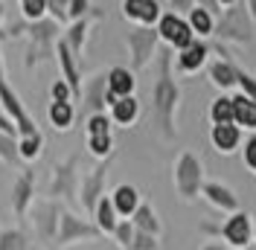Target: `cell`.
<instances>
[{
  "mask_svg": "<svg viewBox=\"0 0 256 250\" xmlns=\"http://www.w3.org/2000/svg\"><path fill=\"white\" fill-rule=\"evenodd\" d=\"M178 105H180V88L172 78V56L160 52L158 62V82L152 90V110H154V122L158 131L166 140H175L178 134Z\"/></svg>",
  "mask_w": 256,
  "mask_h": 250,
  "instance_id": "obj_1",
  "label": "cell"
},
{
  "mask_svg": "<svg viewBox=\"0 0 256 250\" xmlns=\"http://www.w3.org/2000/svg\"><path fill=\"white\" fill-rule=\"evenodd\" d=\"M212 38L222 41V44H242V47L254 44L256 24H254V18H250V12H248V6H244V0L222 9V15L216 18Z\"/></svg>",
  "mask_w": 256,
  "mask_h": 250,
  "instance_id": "obj_2",
  "label": "cell"
},
{
  "mask_svg": "<svg viewBox=\"0 0 256 250\" xmlns=\"http://www.w3.org/2000/svg\"><path fill=\"white\" fill-rule=\"evenodd\" d=\"M26 35H30L26 67H35L38 62H47L50 56H56V41L62 38V32H58V24L52 18H44V20L30 24L26 26Z\"/></svg>",
  "mask_w": 256,
  "mask_h": 250,
  "instance_id": "obj_3",
  "label": "cell"
},
{
  "mask_svg": "<svg viewBox=\"0 0 256 250\" xmlns=\"http://www.w3.org/2000/svg\"><path fill=\"white\" fill-rule=\"evenodd\" d=\"M204 186V166L192 152H180L175 160V189L180 201H195Z\"/></svg>",
  "mask_w": 256,
  "mask_h": 250,
  "instance_id": "obj_4",
  "label": "cell"
},
{
  "mask_svg": "<svg viewBox=\"0 0 256 250\" xmlns=\"http://www.w3.org/2000/svg\"><path fill=\"white\" fill-rule=\"evenodd\" d=\"M102 233L94 221L79 218L76 212H64L62 210V218H58V233H56V242L58 248H70V244H82V242H99Z\"/></svg>",
  "mask_w": 256,
  "mask_h": 250,
  "instance_id": "obj_5",
  "label": "cell"
},
{
  "mask_svg": "<svg viewBox=\"0 0 256 250\" xmlns=\"http://www.w3.org/2000/svg\"><path fill=\"white\" fill-rule=\"evenodd\" d=\"M126 44H128V52H131V70H143L152 64L154 52H158V30L154 26H134V30L126 35Z\"/></svg>",
  "mask_w": 256,
  "mask_h": 250,
  "instance_id": "obj_6",
  "label": "cell"
},
{
  "mask_svg": "<svg viewBox=\"0 0 256 250\" xmlns=\"http://www.w3.org/2000/svg\"><path fill=\"white\" fill-rule=\"evenodd\" d=\"M0 110H6L18 125V137H26V134H38V125L32 122V116L26 114L20 96L9 88L6 82V70H3V56H0Z\"/></svg>",
  "mask_w": 256,
  "mask_h": 250,
  "instance_id": "obj_7",
  "label": "cell"
},
{
  "mask_svg": "<svg viewBox=\"0 0 256 250\" xmlns=\"http://www.w3.org/2000/svg\"><path fill=\"white\" fill-rule=\"evenodd\" d=\"M158 38H160V44H166V47H172V50H186L195 41V32L190 30V20L184 15H178V12H163L158 20Z\"/></svg>",
  "mask_w": 256,
  "mask_h": 250,
  "instance_id": "obj_8",
  "label": "cell"
},
{
  "mask_svg": "<svg viewBox=\"0 0 256 250\" xmlns=\"http://www.w3.org/2000/svg\"><path fill=\"white\" fill-rule=\"evenodd\" d=\"M108 166H111V157L108 160H102L96 169H90V172L82 178L79 184V204L84 206V212L88 216H94L96 204H99V198L105 195V178H108Z\"/></svg>",
  "mask_w": 256,
  "mask_h": 250,
  "instance_id": "obj_9",
  "label": "cell"
},
{
  "mask_svg": "<svg viewBox=\"0 0 256 250\" xmlns=\"http://www.w3.org/2000/svg\"><path fill=\"white\" fill-rule=\"evenodd\" d=\"M56 62H58V70H62V78L70 84V90H73V99H82V58L73 52V50L67 47V41L58 38L56 41Z\"/></svg>",
  "mask_w": 256,
  "mask_h": 250,
  "instance_id": "obj_10",
  "label": "cell"
},
{
  "mask_svg": "<svg viewBox=\"0 0 256 250\" xmlns=\"http://www.w3.org/2000/svg\"><path fill=\"white\" fill-rule=\"evenodd\" d=\"M222 238L233 250H244L254 244V216L248 212H233L230 218L222 224Z\"/></svg>",
  "mask_w": 256,
  "mask_h": 250,
  "instance_id": "obj_11",
  "label": "cell"
},
{
  "mask_svg": "<svg viewBox=\"0 0 256 250\" xmlns=\"http://www.w3.org/2000/svg\"><path fill=\"white\" fill-rule=\"evenodd\" d=\"M32 224H35V230L41 238H47V242H56V233H58V218H62V206L47 198V201H35L32 204Z\"/></svg>",
  "mask_w": 256,
  "mask_h": 250,
  "instance_id": "obj_12",
  "label": "cell"
},
{
  "mask_svg": "<svg viewBox=\"0 0 256 250\" xmlns=\"http://www.w3.org/2000/svg\"><path fill=\"white\" fill-rule=\"evenodd\" d=\"M201 198H204L212 210H218V212H227V216L239 212V195L227 186V184H222V180H204Z\"/></svg>",
  "mask_w": 256,
  "mask_h": 250,
  "instance_id": "obj_13",
  "label": "cell"
},
{
  "mask_svg": "<svg viewBox=\"0 0 256 250\" xmlns=\"http://www.w3.org/2000/svg\"><path fill=\"white\" fill-rule=\"evenodd\" d=\"M160 15V0H122V18L134 26H158Z\"/></svg>",
  "mask_w": 256,
  "mask_h": 250,
  "instance_id": "obj_14",
  "label": "cell"
},
{
  "mask_svg": "<svg viewBox=\"0 0 256 250\" xmlns=\"http://www.w3.org/2000/svg\"><path fill=\"white\" fill-rule=\"evenodd\" d=\"M79 195L76 186V157L64 160L52 169V180H50V198H73Z\"/></svg>",
  "mask_w": 256,
  "mask_h": 250,
  "instance_id": "obj_15",
  "label": "cell"
},
{
  "mask_svg": "<svg viewBox=\"0 0 256 250\" xmlns=\"http://www.w3.org/2000/svg\"><path fill=\"white\" fill-rule=\"evenodd\" d=\"M210 62V44H204V41H192L186 50H180L175 58V67L178 73H184V76H192V73H198V70H204Z\"/></svg>",
  "mask_w": 256,
  "mask_h": 250,
  "instance_id": "obj_16",
  "label": "cell"
},
{
  "mask_svg": "<svg viewBox=\"0 0 256 250\" xmlns=\"http://www.w3.org/2000/svg\"><path fill=\"white\" fill-rule=\"evenodd\" d=\"M32 204H35V174H32V169H20L15 186H12V212L26 216Z\"/></svg>",
  "mask_w": 256,
  "mask_h": 250,
  "instance_id": "obj_17",
  "label": "cell"
},
{
  "mask_svg": "<svg viewBox=\"0 0 256 250\" xmlns=\"http://www.w3.org/2000/svg\"><path fill=\"white\" fill-rule=\"evenodd\" d=\"M105 94H108V78L105 73L99 76H90L88 84H82V102H84V116L90 114H105Z\"/></svg>",
  "mask_w": 256,
  "mask_h": 250,
  "instance_id": "obj_18",
  "label": "cell"
},
{
  "mask_svg": "<svg viewBox=\"0 0 256 250\" xmlns=\"http://www.w3.org/2000/svg\"><path fill=\"white\" fill-rule=\"evenodd\" d=\"M102 12H90L88 18H79V20H70L67 24V30L62 32V38L67 41V47L73 50L76 56L82 58V52H84V44H88V35H90V26H94V20H99Z\"/></svg>",
  "mask_w": 256,
  "mask_h": 250,
  "instance_id": "obj_19",
  "label": "cell"
},
{
  "mask_svg": "<svg viewBox=\"0 0 256 250\" xmlns=\"http://www.w3.org/2000/svg\"><path fill=\"white\" fill-rule=\"evenodd\" d=\"M210 142L218 154H233L242 146V128L236 122H218L210 131Z\"/></svg>",
  "mask_w": 256,
  "mask_h": 250,
  "instance_id": "obj_20",
  "label": "cell"
},
{
  "mask_svg": "<svg viewBox=\"0 0 256 250\" xmlns=\"http://www.w3.org/2000/svg\"><path fill=\"white\" fill-rule=\"evenodd\" d=\"M239 64H233V58H216V62H207V78L222 88V90H233L239 84Z\"/></svg>",
  "mask_w": 256,
  "mask_h": 250,
  "instance_id": "obj_21",
  "label": "cell"
},
{
  "mask_svg": "<svg viewBox=\"0 0 256 250\" xmlns=\"http://www.w3.org/2000/svg\"><path fill=\"white\" fill-rule=\"evenodd\" d=\"M111 204H114V210H116L120 218H131L134 210L143 204L140 201V189L131 186V184H120V186L111 192Z\"/></svg>",
  "mask_w": 256,
  "mask_h": 250,
  "instance_id": "obj_22",
  "label": "cell"
},
{
  "mask_svg": "<svg viewBox=\"0 0 256 250\" xmlns=\"http://www.w3.org/2000/svg\"><path fill=\"white\" fill-rule=\"evenodd\" d=\"M108 110H111L108 116H111L114 125L131 128V125L137 122V116H140V99H137V96H120Z\"/></svg>",
  "mask_w": 256,
  "mask_h": 250,
  "instance_id": "obj_23",
  "label": "cell"
},
{
  "mask_svg": "<svg viewBox=\"0 0 256 250\" xmlns=\"http://www.w3.org/2000/svg\"><path fill=\"white\" fill-rule=\"evenodd\" d=\"M105 78H108V90H111L116 99H120V96H134L137 78H134V70H131V67L116 64V67H111V70L105 73Z\"/></svg>",
  "mask_w": 256,
  "mask_h": 250,
  "instance_id": "obj_24",
  "label": "cell"
},
{
  "mask_svg": "<svg viewBox=\"0 0 256 250\" xmlns=\"http://www.w3.org/2000/svg\"><path fill=\"white\" fill-rule=\"evenodd\" d=\"M233 122L242 131H256V102L244 94H233Z\"/></svg>",
  "mask_w": 256,
  "mask_h": 250,
  "instance_id": "obj_25",
  "label": "cell"
},
{
  "mask_svg": "<svg viewBox=\"0 0 256 250\" xmlns=\"http://www.w3.org/2000/svg\"><path fill=\"white\" fill-rule=\"evenodd\" d=\"M94 224L99 227L102 236H111L116 230L120 216H116V210H114V204H111V195H102L99 198V204H96V210H94Z\"/></svg>",
  "mask_w": 256,
  "mask_h": 250,
  "instance_id": "obj_26",
  "label": "cell"
},
{
  "mask_svg": "<svg viewBox=\"0 0 256 250\" xmlns=\"http://www.w3.org/2000/svg\"><path fill=\"white\" fill-rule=\"evenodd\" d=\"M47 120L56 131H67V128H73V122H76V105L73 102H50Z\"/></svg>",
  "mask_w": 256,
  "mask_h": 250,
  "instance_id": "obj_27",
  "label": "cell"
},
{
  "mask_svg": "<svg viewBox=\"0 0 256 250\" xmlns=\"http://www.w3.org/2000/svg\"><path fill=\"white\" fill-rule=\"evenodd\" d=\"M131 221H134V227H137V230H143V233H148V236H158V238H160V233H163V224H160L158 212L152 210V204H146V201L134 210Z\"/></svg>",
  "mask_w": 256,
  "mask_h": 250,
  "instance_id": "obj_28",
  "label": "cell"
},
{
  "mask_svg": "<svg viewBox=\"0 0 256 250\" xmlns=\"http://www.w3.org/2000/svg\"><path fill=\"white\" fill-rule=\"evenodd\" d=\"M186 20H190V30L195 32V38H212V30H216V15H212L210 9L195 6V9H190Z\"/></svg>",
  "mask_w": 256,
  "mask_h": 250,
  "instance_id": "obj_29",
  "label": "cell"
},
{
  "mask_svg": "<svg viewBox=\"0 0 256 250\" xmlns=\"http://www.w3.org/2000/svg\"><path fill=\"white\" fill-rule=\"evenodd\" d=\"M41 148H44V134L41 131L38 134H26V137H18V154H20V160H26V163L38 160L41 157Z\"/></svg>",
  "mask_w": 256,
  "mask_h": 250,
  "instance_id": "obj_30",
  "label": "cell"
},
{
  "mask_svg": "<svg viewBox=\"0 0 256 250\" xmlns=\"http://www.w3.org/2000/svg\"><path fill=\"white\" fill-rule=\"evenodd\" d=\"M105 134H114V122L108 114L84 116V137H105Z\"/></svg>",
  "mask_w": 256,
  "mask_h": 250,
  "instance_id": "obj_31",
  "label": "cell"
},
{
  "mask_svg": "<svg viewBox=\"0 0 256 250\" xmlns=\"http://www.w3.org/2000/svg\"><path fill=\"white\" fill-rule=\"evenodd\" d=\"M0 250H30V238L18 227H3L0 230Z\"/></svg>",
  "mask_w": 256,
  "mask_h": 250,
  "instance_id": "obj_32",
  "label": "cell"
},
{
  "mask_svg": "<svg viewBox=\"0 0 256 250\" xmlns=\"http://www.w3.org/2000/svg\"><path fill=\"white\" fill-rule=\"evenodd\" d=\"M210 120H212V125L233 122V99H230L227 94L212 99V105H210Z\"/></svg>",
  "mask_w": 256,
  "mask_h": 250,
  "instance_id": "obj_33",
  "label": "cell"
},
{
  "mask_svg": "<svg viewBox=\"0 0 256 250\" xmlns=\"http://www.w3.org/2000/svg\"><path fill=\"white\" fill-rule=\"evenodd\" d=\"M88 152L99 160H108L114 157V134H105V137H88Z\"/></svg>",
  "mask_w": 256,
  "mask_h": 250,
  "instance_id": "obj_34",
  "label": "cell"
},
{
  "mask_svg": "<svg viewBox=\"0 0 256 250\" xmlns=\"http://www.w3.org/2000/svg\"><path fill=\"white\" fill-rule=\"evenodd\" d=\"M20 15L26 24L44 20L47 18V0H20Z\"/></svg>",
  "mask_w": 256,
  "mask_h": 250,
  "instance_id": "obj_35",
  "label": "cell"
},
{
  "mask_svg": "<svg viewBox=\"0 0 256 250\" xmlns=\"http://www.w3.org/2000/svg\"><path fill=\"white\" fill-rule=\"evenodd\" d=\"M134 233H137V227H134V221L131 218H120V224H116V230H114V242L120 244L122 250L131 248V242H134Z\"/></svg>",
  "mask_w": 256,
  "mask_h": 250,
  "instance_id": "obj_36",
  "label": "cell"
},
{
  "mask_svg": "<svg viewBox=\"0 0 256 250\" xmlns=\"http://www.w3.org/2000/svg\"><path fill=\"white\" fill-rule=\"evenodd\" d=\"M0 160L6 163V166H18V137H9V134H0Z\"/></svg>",
  "mask_w": 256,
  "mask_h": 250,
  "instance_id": "obj_37",
  "label": "cell"
},
{
  "mask_svg": "<svg viewBox=\"0 0 256 250\" xmlns=\"http://www.w3.org/2000/svg\"><path fill=\"white\" fill-rule=\"evenodd\" d=\"M67 6H70V0H47V18H52L58 26H62V24H70Z\"/></svg>",
  "mask_w": 256,
  "mask_h": 250,
  "instance_id": "obj_38",
  "label": "cell"
},
{
  "mask_svg": "<svg viewBox=\"0 0 256 250\" xmlns=\"http://www.w3.org/2000/svg\"><path fill=\"white\" fill-rule=\"evenodd\" d=\"M128 250H160V242H158V236H148V233H143V230H137Z\"/></svg>",
  "mask_w": 256,
  "mask_h": 250,
  "instance_id": "obj_39",
  "label": "cell"
},
{
  "mask_svg": "<svg viewBox=\"0 0 256 250\" xmlns=\"http://www.w3.org/2000/svg\"><path fill=\"white\" fill-rule=\"evenodd\" d=\"M242 157H244V166L256 174V131L242 142Z\"/></svg>",
  "mask_w": 256,
  "mask_h": 250,
  "instance_id": "obj_40",
  "label": "cell"
},
{
  "mask_svg": "<svg viewBox=\"0 0 256 250\" xmlns=\"http://www.w3.org/2000/svg\"><path fill=\"white\" fill-rule=\"evenodd\" d=\"M50 96H52V102H73V90H70V84H67L64 78H56V82H52Z\"/></svg>",
  "mask_w": 256,
  "mask_h": 250,
  "instance_id": "obj_41",
  "label": "cell"
},
{
  "mask_svg": "<svg viewBox=\"0 0 256 250\" xmlns=\"http://www.w3.org/2000/svg\"><path fill=\"white\" fill-rule=\"evenodd\" d=\"M90 12H94L90 0H70V6H67V18H70V20H79V18H88Z\"/></svg>",
  "mask_w": 256,
  "mask_h": 250,
  "instance_id": "obj_42",
  "label": "cell"
},
{
  "mask_svg": "<svg viewBox=\"0 0 256 250\" xmlns=\"http://www.w3.org/2000/svg\"><path fill=\"white\" fill-rule=\"evenodd\" d=\"M239 84H236V88H239V94H244V96H250V99H254L256 102V78L250 76V73H244V70H242L239 67Z\"/></svg>",
  "mask_w": 256,
  "mask_h": 250,
  "instance_id": "obj_43",
  "label": "cell"
},
{
  "mask_svg": "<svg viewBox=\"0 0 256 250\" xmlns=\"http://www.w3.org/2000/svg\"><path fill=\"white\" fill-rule=\"evenodd\" d=\"M0 134H9V137H18V125L15 120L6 114V110H0Z\"/></svg>",
  "mask_w": 256,
  "mask_h": 250,
  "instance_id": "obj_44",
  "label": "cell"
},
{
  "mask_svg": "<svg viewBox=\"0 0 256 250\" xmlns=\"http://www.w3.org/2000/svg\"><path fill=\"white\" fill-rule=\"evenodd\" d=\"M169 6H172V12H178V15H190V9H195V0H166Z\"/></svg>",
  "mask_w": 256,
  "mask_h": 250,
  "instance_id": "obj_45",
  "label": "cell"
},
{
  "mask_svg": "<svg viewBox=\"0 0 256 250\" xmlns=\"http://www.w3.org/2000/svg\"><path fill=\"white\" fill-rule=\"evenodd\" d=\"M198 230H201L204 236H212V238H216V236H222V224H210V221H201V227H198Z\"/></svg>",
  "mask_w": 256,
  "mask_h": 250,
  "instance_id": "obj_46",
  "label": "cell"
},
{
  "mask_svg": "<svg viewBox=\"0 0 256 250\" xmlns=\"http://www.w3.org/2000/svg\"><path fill=\"white\" fill-rule=\"evenodd\" d=\"M195 6H204V9H210L216 18L222 15V9H218V3H216V0H195Z\"/></svg>",
  "mask_w": 256,
  "mask_h": 250,
  "instance_id": "obj_47",
  "label": "cell"
},
{
  "mask_svg": "<svg viewBox=\"0 0 256 250\" xmlns=\"http://www.w3.org/2000/svg\"><path fill=\"white\" fill-rule=\"evenodd\" d=\"M201 250H227V244H224V242H207Z\"/></svg>",
  "mask_w": 256,
  "mask_h": 250,
  "instance_id": "obj_48",
  "label": "cell"
},
{
  "mask_svg": "<svg viewBox=\"0 0 256 250\" xmlns=\"http://www.w3.org/2000/svg\"><path fill=\"white\" fill-rule=\"evenodd\" d=\"M244 6H248V12H250V18H254V24H256V0H244Z\"/></svg>",
  "mask_w": 256,
  "mask_h": 250,
  "instance_id": "obj_49",
  "label": "cell"
},
{
  "mask_svg": "<svg viewBox=\"0 0 256 250\" xmlns=\"http://www.w3.org/2000/svg\"><path fill=\"white\" fill-rule=\"evenodd\" d=\"M218 3V9H227V6H233V3H239V0H216Z\"/></svg>",
  "mask_w": 256,
  "mask_h": 250,
  "instance_id": "obj_50",
  "label": "cell"
},
{
  "mask_svg": "<svg viewBox=\"0 0 256 250\" xmlns=\"http://www.w3.org/2000/svg\"><path fill=\"white\" fill-rule=\"evenodd\" d=\"M6 35V24H3V6H0V38Z\"/></svg>",
  "mask_w": 256,
  "mask_h": 250,
  "instance_id": "obj_51",
  "label": "cell"
},
{
  "mask_svg": "<svg viewBox=\"0 0 256 250\" xmlns=\"http://www.w3.org/2000/svg\"><path fill=\"white\" fill-rule=\"evenodd\" d=\"M254 238H256V212H254Z\"/></svg>",
  "mask_w": 256,
  "mask_h": 250,
  "instance_id": "obj_52",
  "label": "cell"
},
{
  "mask_svg": "<svg viewBox=\"0 0 256 250\" xmlns=\"http://www.w3.org/2000/svg\"><path fill=\"white\" fill-rule=\"evenodd\" d=\"M244 250H256V248H254V244H250V248H244Z\"/></svg>",
  "mask_w": 256,
  "mask_h": 250,
  "instance_id": "obj_53",
  "label": "cell"
}]
</instances>
